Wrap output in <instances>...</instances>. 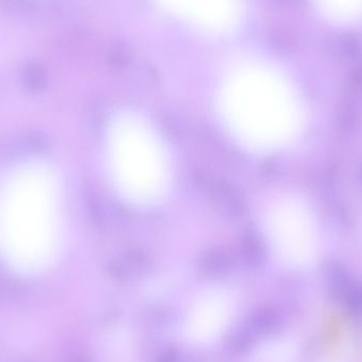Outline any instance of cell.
<instances>
[{
    "label": "cell",
    "mask_w": 362,
    "mask_h": 362,
    "mask_svg": "<svg viewBox=\"0 0 362 362\" xmlns=\"http://www.w3.org/2000/svg\"><path fill=\"white\" fill-rule=\"evenodd\" d=\"M284 246L293 263L308 266L320 252L318 219L305 204H295L285 212Z\"/></svg>",
    "instance_id": "6da1fadb"
},
{
    "label": "cell",
    "mask_w": 362,
    "mask_h": 362,
    "mask_svg": "<svg viewBox=\"0 0 362 362\" xmlns=\"http://www.w3.org/2000/svg\"><path fill=\"white\" fill-rule=\"evenodd\" d=\"M317 14L331 25L354 28L362 25V0H312Z\"/></svg>",
    "instance_id": "7a4b0ae2"
},
{
    "label": "cell",
    "mask_w": 362,
    "mask_h": 362,
    "mask_svg": "<svg viewBox=\"0 0 362 362\" xmlns=\"http://www.w3.org/2000/svg\"><path fill=\"white\" fill-rule=\"evenodd\" d=\"M204 189L206 197L221 214L231 218H238L244 214V202L225 181L209 178L204 182Z\"/></svg>",
    "instance_id": "3957f363"
},
{
    "label": "cell",
    "mask_w": 362,
    "mask_h": 362,
    "mask_svg": "<svg viewBox=\"0 0 362 362\" xmlns=\"http://www.w3.org/2000/svg\"><path fill=\"white\" fill-rule=\"evenodd\" d=\"M231 263L229 252L223 248H213L204 251L198 262V268L200 272L206 276H221L227 272Z\"/></svg>",
    "instance_id": "277c9868"
},
{
    "label": "cell",
    "mask_w": 362,
    "mask_h": 362,
    "mask_svg": "<svg viewBox=\"0 0 362 362\" xmlns=\"http://www.w3.org/2000/svg\"><path fill=\"white\" fill-rule=\"evenodd\" d=\"M264 246L261 240L252 231H247L240 240V253L248 265H257L264 255Z\"/></svg>",
    "instance_id": "5b68a950"
}]
</instances>
